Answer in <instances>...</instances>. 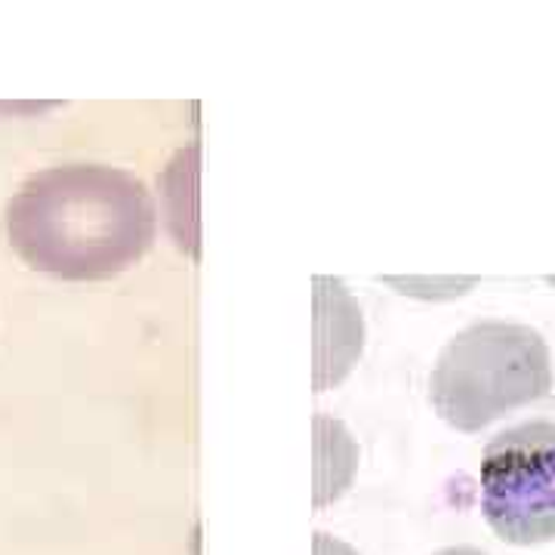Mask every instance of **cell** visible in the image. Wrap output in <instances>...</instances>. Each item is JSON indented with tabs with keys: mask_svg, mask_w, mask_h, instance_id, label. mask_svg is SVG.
<instances>
[{
	"mask_svg": "<svg viewBox=\"0 0 555 555\" xmlns=\"http://www.w3.org/2000/svg\"><path fill=\"white\" fill-rule=\"evenodd\" d=\"M158 210L145 182L105 164H62L28 177L7 204V238L35 272L105 281L149 254Z\"/></svg>",
	"mask_w": 555,
	"mask_h": 555,
	"instance_id": "cell-1",
	"label": "cell"
},
{
	"mask_svg": "<svg viewBox=\"0 0 555 555\" xmlns=\"http://www.w3.org/2000/svg\"><path fill=\"white\" fill-rule=\"evenodd\" d=\"M553 389V356L540 331L513 321H476L438 356L429 401L460 433H481L500 416Z\"/></svg>",
	"mask_w": 555,
	"mask_h": 555,
	"instance_id": "cell-2",
	"label": "cell"
},
{
	"mask_svg": "<svg viewBox=\"0 0 555 555\" xmlns=\"http://www.w3.org/2000/svg\"><path fill=\"white\" fill-rule=\"evenodd\" d=\"M481 513L509 546L555 540L553 420H528L491 438L481 456Z\"/></svg>",
	"mask_w": 555,
	"mask_h": 555,
	"instance_id": "cell-3",
	"label": "cell"
},
{
	"mask_svg": "<svg viewBox=\"0 0 555 555\" xmlns=\"http://www.w3.org/2000/svg\"><path fill=\"white\" fill-rule=\"evenodd\" d=\"M315 555H358L349 543H343L337 537L324 534V531H318L315 534Z\"/></svg>",
	"mask_w": 555,
	"mask_h": 555,
	"instance_id": "cell-4",
	"label": "cell"
},
{
	"mask_svg": "<svg viewBox=\"0 0 555 555\" xmlns=\"http://www.w3.org/2000/svg\"><path fill=\"white\" fill-rule=\"evenodd\" d=\"M433 555H488V553H481V550H476V546H448V550H438V553Z\"/></svg>",
	"mask_w": 555,
	"mask_h": 555,
	"instance_id": "cell-5",
	"label": "cell"
}]
</instances>
